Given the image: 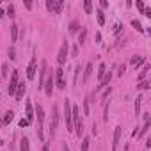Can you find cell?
<instances>
[{
	"mask_svg": "<svg viewBox=\"0 0 151 151\" xmlns=\"http://www.w3.org/2000/svg\"><path fill=\"white\" fill-rule=\"evenodd\" d=\"M73 130H75V133H77V137L80 139V137H84V121L80 119L78 123H75L73 124Z\"/></svg>",
	"mask_w": 151,
	"mask_h": 151,
	"instance_id": "14",
	"label": "cell"
},
{
	"mask_svg": "<svg viewBox=\"0 0 151 151\" xmlns=\"http://www.w3.org/2000/svg\"><path fill=\"white\" fill-rule=\"evenodd\" d=\"M18 84H20V77H18V69H14L13 73H11V78H9V87H7V93L13 96L14 93H16V87H18Z\"/></svg>",
	"mask_w": 151,
	"mask_h": 151,
	"instance_id": "3",
	"label": "cell"
},
{
	"mask_svg": "<svg viewBox=\"0 0 151 151\" xmlns=\"http://www.w3.org/2000/svg\"><path fill=\"white\" fill-rule=\"evenodd\" d=\"M126 71V64L123 62V64H119V71H117V75H119V77H123V73Z\"/></svg>",
	"mask_w": 151,
	"mask_h": 151,
	"instance_id": "38",
	"label": "cell"
},
{
	"mask_svg": "<svg viewBox=\"0 0 151 151\" xmlns=\"http://www.w3.org/2000/svg\"><path fill=\"white\" fill-rule=\"evenodd\" d=\"M29 124H30V123H29L27 119H20V128H27Z\"/></svg>",
	"mask_w": 151,
	"mask_h": 151,
	"instance_id": "40",
	"label": "cell"
},
{
	"mask_svg": "<svg viewBox=\"0 0 151 151\" xmlns=\"http://www.w3.org/2000/svg\"><path fill=\"white\" fill-rule=\"evenodd\" d=\"M36 71H37V59L32 57V60L29 62V68H27V78L29 80H34L36 78Z\"/></svg>",
	"mask_w": 151,
	"mask_h": 151,
	"instance_id": "6",
	"label": "cell"
},
{
	"mask_svg": "<svg viewBox=\"0 0 151 151\" xmlns=\"http://www.w3.org/2000/svg\"><path fill=\"white\" fill-rule=\"evenodd\" d=\"M149 124H151V121L147 119V121H144V126L139 130V133H137V137H144L146 133H147V130H149Z\"/></svg>",
	"mask_w": 151,
	"mask_h": 151,
	"instance_id": "20",
	"label": "cell"
},
{
	"mask_svg": "<svg viewBox=\"0 0 151 151\" xmlns=\"http://www.w3.org/2000/svg\"><path fill=\"white\" fill-rule=\"evenodd\" d=\"M25 91H27V84H25V82H20V84H18V87H16V93H14V96H16V101H20V100L23 98Z\"/></svg>",
	"mask_w": 151,
	"mask_h": 151,
	"instance_id": "11",
	"label": "cell"
},
{
	"mask_svg": "<svg viewBox=\"0 0 151 151\" xmlns=\"http://www.w3.org/2000/svg\"><path fill=\"white\" fill-rule=\"evenodd\" d=\"M86 39H87V30H86V29H82V30H80V34H78V45H84V43H86Z\"/></svg>",
	"mask_w": 151,
	"mask_h": 151,
	"instance_id": "25",
	"label": "cell"
},
{
	"mask_svg": "<svg viewBox=\"0 0 151 151\" xmlns=\"http://www.w3.org/2000/svg\"><path fill=\"white\" fill-rule=\"evenodd\" d=\"M144 16L151 18V7H144Z\"/></svg>",
	"mask_w": 151,
	"mask_h": 151,
	"instance_id": "43",
	"label": "cell"
},
{
	"mask_svg": "<svg viewBox=\"0 0 151 151\" xmlns=\"http://www.w3.org/2000/svg\"><path fill=\"white\" fill-rule=\"evenodd\" d=\"M91 73H93V64H91V62H87V64H86V68H84V82H87V80H89Z\"/></svg>",
	"mask_w": 151,
	"mask_h": 151,
	"instance_id": "15",
	"label": "cell"
},
{
	"mask_svg": "<svg viewBox=\"0 0 151 151\" xmlns=\"http://www.w3.org/2000/svg\"><path fill=\"white\" fill-rule=\"evenodd\" d=\"M55 4H57L55 0H46V9H48L50 13H53V11H55Z\"/></svg>",
	"mask_w": 151,
	"mask_h": 151,
	"instance_id": "33",
	"label": "cell"
},
{
	"mask_svg": "<svg viewBox=\"0 0 151 151\" xmlns=\"http://www.w3.org/2000/svg\"><path fill=\"white\" fill-rule=\"evenodd\" d=\"M123 151H130V144H124V147H123Z\"/></svg>",
	"mask_w": 151,
	"mask_h": 151,
	"instance_id": "47",
	"label": "cell"
},
{
	"mask_svg": "<svg viewBox=\"0 0 151 151\" xmlns=\"http://www.w3.org/2000/svg\"><path fill=\"white\" fill-rule=\"evenodd\" d=\"M140 101H142V96H139V98L135 100V116H137V117L140 116Z\"/></svg>",
	"mask_w": 151,
	"mask_h": 151,
	"instance_id": "31",
	"label": "cell"
},
{
	"mask_svg": "<svg viewBox=\"0 0 151 151\" xmlns=\"http://www.w3.org/2000/svg\"><path fill=\"white\" fill-rule=\"evenodd\" d=\"M7 75H9V64L4 62V66H2V77H7Z\"/></svg>",
	"mask_w": 151,
	"mask_h": 151,
	"instance_id": "37",
	"label": "cell"
},
{
	"mask_svg": "<svg viewBox=\"0 0 151 151\" xmlns=\"http://www.w3.org/2000/svg\"><path fill=\"white\" fill-rule=\"evenodd\" d=\"M64 119H66V130L73 132V121H71V101L69 98L64 100Z\"/></svg>",
	"mask_w": 151,
	"mask_h": 151,
	"instance_id": "2",
	"label": "cell"
},
{
	"mask_svg": "<svg viewBox=\"0 0 151 151\" xmlns=\"http://www.w3.org/2000/svg\"><path fill=\"white\" fill-rule=\"evenodd\" d=\"M55 84H57V87L60 89V91H64L66 89V80H64V69L62 68H57L55 69Z\"/></svg>",
	"mask_w": 151,
	"mask_h": 151,
	"instance_id": "5",
	"label": "cell"
},
{
	"mask_svg": "<svg viewBox=\"0 0 151 151\" xmlns=\"http://www.w3.org/2000/svg\"><path fill=\"white\" fill-rule=\"evenodd\" d=\"M0 146H2V140H0Z\"/></svg>",
	"mask_w": 151,
	"mask_h": 151,
	"instance_id": "51",
	"label": "cell"
},
{
	"mask_svg": "<svg viewBox=\"0 0 151 151\" xmlns=\"http://www.w3.org/2000/svg\"><path fill=\"white\" fill-rule=\"evenodd\" d=\"M34 116H37V126H43V121H45V110H43L41 105H36Z\"/></svg>",
	"mask_w": 151,
	"mask_h": 151,
	"instance_id": "12",
	"label": "cell"
},
{
	"mask_svg": "<svg viewBox=\"0 0 151 151\" xmlns=\"http://www.w3.org/2000/svg\"><path fill=\"white\" fill-rule=\"evenodd\" d=\"M62 7H64V2H62V0H59V2L55 4V11H53V13H57V14L62 13Z\"/></svg>",
	"mask_w": 151,
	"mask_h": 151,
	"instance_id": "36",
	"label": "cell"
},
{
	"mask_svg": "<svg viewBox=\"0 0 151 151\" xmlns=\"http://www.w3.org/2000/svg\"><path fill=\"white\" fill-rule=\"evenodd\" d=\"M25 7H27V9L32 7V2H30V0H25Z\"/></svg>",
	"mask_w": 151,
	"mask_h": 151,
	"instance_id": "45",
	"label": "cell"
},
{
	"mask_svg": "<svg viewBox=\"0 0 151 151\" xmlns=\"http://www.w3.org/2000/svg\"><path fill=\"white\" fill-rule=\"evenodd\" d=\"M0 126H2V119H0Z\"/></svg>",
	"mask_w": 151,
	"mask_h": 151,
	"instance_id": "50",
	"label": "cell"
},
{
	"mask_svg": "<svg viewBox=\"0 0 151 151\" xmlns=\"http://www.w3.org/2000/svg\"><path fill=\"white\" fill-rule=\"evenodd\" d=\"M14 119V112L13 110H7L6 114H4V119H2V124H9L11 121Z\"/></svg>",
	"mask_w": 151,
	"mask_h": 151,
	"instance_id": "17",
	"label": "cell"
},
{
	"mask_svg": "<svg viewBox=\"0 0 151 151\" xmlns=\"http://www.w3.org/2000/svg\"><path fill=\"white\" fill-rule=\"evenodd\" d=\"M144 62H146V59H144V57H137V55H135V57H132V60H130V64H132V66H135V68H139V66H140V64H144Z\"/></svg>",
	"mask_w": 151,
	"mask_h": 151,
	"instance_id": "19",
	"label": "cell"
},
{
	"mask_svg": "<svg viewBox=\"0 0 151 151\" xmlns=\"http://www.w3.org/2000/svg\"><path fill=\"white\" fill-rule=\"evenodd\" d=\"M46 71H48L46 62H43V64H41V73H39V86H37V89H43V86H45V80H46Z\"/></svg>",
	"mask_w": 151,
	"mask_h": 151,
	"instance_id": "10",
	"label": "cell"
},
{
	"mask_svg": "<svg viewBox=\"0 0 151 151\" xmlns=\"http://www.w3.org/2000/svg\"><path fill=\"white\" fill-rule=\"evenodd\" d=\"M110 80H112V73L109 71V73H105V77L101 78V82H100V86H98V89H96V93H98L100 89H103V87H107V86L110 84Z\"/></svg>",
	"mask_w": 151,
	"mask_h": 151,
	"instance_id": "13",
	"label": "cell"
},
{
	"mask_svg": "<svg viewBox=\"0 0 151 151\" xmlns=\"http://www.w3.org/2000/svg\"><path fill=\"white\" fill-rule=\"evenodd\" d=\"M149 87H151V84H149L147 80H142V82L137 84V89H139V91H146V89H149Z\"/></svg>",
	"mask_w": 151,
	"mask_h": 151,
	"instance_id": "26",
	"label": "cell"
},
{
	"mask_svg": "<svg viewBox=\"0 0 151 151\" xmlns=\"http://www.w3.org/2000/svg\"><path fill=\"white\" fill-rule=\"evenodd\" d=\"M96 18H98V23H100V25H105V14H103L101 9L96 11Z\"/></svg>",
	"mask_w": 151,
	"mask_h": 151,
	"instance_id": "27",
	"label": "cell"
},
{
	"mask_svg": "<svg viewBox=\"0 0 151 151\" xmlns=\"http://www.w3.org/2000/svg\"><path fill=\"white\" fill-rule=\"evenodd\" d=\"M57 126H59V107L53 105V107H52V121H50V142H52L53 137H55Z\"/></svg>",
	"mask_w": 151,
	"mask_h": 151,
	"instance_id": "1",
	"label": "cell"
},
{
	"mask_svg": "<svg viewBox=\"0 0 151 151\" xmlns=\"http://www.w3.org/2000/svg\"><path fill=\"white\" fill-rule=\"evenodd\" d=\"M121 135H123V126H116L114 137H112V151L117 149V146H119V142H121Z\"/></svg>",
	"mask_w": 151,
	"mask_h": 151,
	"instance_id": "8",
	"label": "cell"
},
{
	"mask_svg": "<svg viewBox=\"0 0 151 151\" xmlns=\"http://www.w3.org/2000/svg\"><path fill=\"white\" fill-rule=\"evenodd\" d=\"M53 86H55V80H53V75H48L46 77V80H45V93H46V96L48 98H52V94H53Z\"/></svg>",
	"mask_w": 151,
	"mask_h": 151,
	"instance_id": "7",
	"label": "cell"
},
{
	"mask_svg": "<svg viewBox=\"0 0 151 151\" xmlns=\"http://www.w3.org/2000/svg\"><path fill=\"white\" fill-rule=\"evenodd\" d=\"M62 151H69V147H68V146L64 144V146H62Z\"/></svg>",
	"mask_w": 151,
	"mask_h": 151,
	"instance_id": "49",
	"label": "cell"
},
{
	"mask_svg": "<svg viewBox=\"0 0 151 151\" xmlns=\"http://www.w3.org/2000/svg\"><path fill=\"white\" fill-rule=\"evenodd\" d=\"M4 16H6V11H4L2 7H0V18H4Z\"/></svg>",
	"mask_w": 151,
	"mask_h": 151,
	"instance_id": "46",
	"label": "cell"
},
{
	"mask_svg": "<svg viewBox=\"0 0 151 151\" xmlns=\"http://www.w3.org/2000/svg\"><path fill=\"white\" fill-rule=\"evenodd\" d=\"M80 71H84V66H82V64H77V68H75V77H73V84H77V82H78Z\"/></svg>",
	"mask_w": 151,
	"mask_h": 151,
	"instance_id": "22",
	"label": "cell"
},
{
	"mask_svg": "<svg viewBox=\"0 0 151 151\" xmlns=\"http://www.w3.org/2000/svg\"><path fill=\"white\" fill-rule=\"evenodd\" d=\"M7 55H9V60H16V50H14V46H9Z\"/></svg>",
	"mask_w": 151,
	"mask_h": 151,
	"instance_id": "34",
	"label": "cell"
},
{
	"mask_svg": "<svg viewBox=\"0 0 151 151\" xmlns=\"http://www.w3.org/2000/svg\"><path fill=\"white\" fill-rule=\"evenodd\" d=\"M137 9L140 13H144V2H140V0H137Z\"/></svg>",
	"mask_w": 151,
	"mask_h": 151,
	"instance_id": "42",
	"label": "cell"
},
{
	"mask_svg": "<svg viewBox=\"0 0 151 151\" xmlns=\"http://www.w3.org/2000/svg\"><path fill=\"white\" fill-rule=\"evenodd\" d=\"M9 30H11V41H13V43H16V41H18V25H16V23H13Z\"/></svg>",
	"mask_w": 151,
	"mask_h": 151,
	"instance_id": "16",
	"label": "cell"
},
{
	"mask_svg": "<svg viewBox=\"0 0 151 151\" xmlns=\"http://www.w3.org/2000/svg\"><path fill=\"white\" fill-rule=\"evenodd\" d=\"M78 29H82V27L78 25V22H77V20L69 23V34H77V32H78Z\"/></svg>",
	"mask_w": 151,
	"mask_h": 151,
	"instance_id": "24",
	"label": "cell"
},
{
	"mask_svg": "<svg viewBox=\"0 0 151 151\" xmlns=\"http://www.w3.org/2000/svg\"><path fill=\"white\" fill-rule=\"evenodd\" d=\"M91 96H87L86 100H84V116H89L91 114Z\"/></svg>",
	"mask_w": 151,
	"mask_h": 151,
	"instance_id": "23",
	"label": "cell"
},
{
	"mask_svg": "<svg viewBox=\"0 0 151 151\" xmlns=\"http://www.w3.org/2000/svg\"><path fill=\"white\" fill-rule=\"evenodd\" d=\"M105 73H107V68H105V64L101 62V64H100V68H98V73H96V78H98L100 82H101V78L105 77Z\"/></svg>",
	"mask_w": 151,
	"mask_h": 151,
	"instance_id": "21",
	"label": "cell"
},
{
	"mask_svg": "<svg viewBox=\"0 0 151 151\" xmlns=\"http://www.w3.org/2000/svg\"><path fill=\"white\" fill-rule=\"evenodd\" d=\"M110 91H112V89H110V87H109V89H107V91H105V93H103V100H105V98H109V94H110Z\"/></svg>",
	"mask_w": 151,
	"mask_h": 151,
	"instance_id": "44",
	"label": "cell"
},
{
	"mask_svg": "<svg viewBox=\"0 0 151 151\" xmlns=\"http://www.w3.org/2000/svg\"><path fill=\"white\" fill-rule=\"evenodd\" d=\"M132 27H135L139 32H144V29H142V25H140V22H139V20H132Z\"/></svg>",
	"mask_w": 151,
	"mask_h": 151,
	"instance_id": "35",
	"label": "cell"
},
{
	"mask_svg": "<svg viewBox=\"0 0 151 151\" xmlns=\"http://www.w3.org/2000/svg\"><path fill=\"white\" fill-rule=\"evenodd\" d=\"M77 55H78V45H75L71 48V57H77Z\"/></svg>",
	"mask_w": 151,
	"mask_h": 151,
	"instance_id": "39",
	"label": "cell"
},
{
	"mask_svg": "<svg viewBox=\"0 0 151 151\" xmlns=\"http://www.w3.org/2000/svg\"><path fill=\"white\" fill-rule=\"evenodd\" d=\"M6 14H9V18H14V16H16V7H14L13 4H9V7H7Z\"/></svg>",
	"mask_w": 151,
	"mask_h": 151,
	"instance_id": "30",
	"label": "cell"
},
{
	"mask_svg": "<svg viewBox=\"0 0 151 151\" xmlns=\"http://www.w3.org/2000/svg\"><path fill=\"white\" fill-rule=\"evenodd\" d=\"M25 119H27L29 123L34 121V107H32V101H30V100L25 101Z\"/></svg>",
	"mask_w": 151,
	"mask_h": 151,
	"instance_id": "9",
	"label": "cell"
},
{
	"mask_svg": "<svg viewBox=\"0 0 151 151\" xmlns=\"http://www.w3.org/2000/svg\"><path fill=\"white\" fill-rule=\"evenodd\" d=\"M68 53H69V45H68V43H62V46H60V50H59V53H57V62H59V66L66 64Z\"/></svg>",
	"mask_w": 151,
	"mask_h": 151,
	"instance_id": "4",
	"label": "cell"
},
{
	"mask_svg": "<svg viewBox=\"0 0 151 151\" xmlns=\"http://www.w3.org/2000/svg\"><path fill=\"white\" fill-rule=\"evenodd\" d=\"M147 71H149V64L146 62V64H144V69H142V71H140V75H139V82H142V80H144V77L147 75Z\"/></svg>",
	"mask_w": 151,
	"mask_h": 151,
	"instance_id": "28",
	"label": "cell"
},
{
	"mask_svg": "<svg viewBox=\"0 0 151 151\" xmlns=\"http://www.w3.org/2000/svg\"><path fill=\"white\" fill-rule=\"evenodd\" d=\"M84 9H86L87 14H93V2H91V0H86V2H84Z\"/></svg>",
	"mask_w": 151,
	"mask_h": 151,
	"instance_id": "29",
	"label": "cell"
},
{
	"mask_svg": "<svg viewBox=\"0 0 151 151\" xmlns=\"http://www.w3.org/2000/svg\"><path fill=\"white\" fill-rule=\"evenodd\" d=\"M89 144H91V139L89 137H84L82 139V151H89Z\"/></svg>",
	"mask_w": 151,
	"mask_h": 151,
	"instance_id": "32",
	"label": "cell"
},
{
	"mask_svg": "<svg viewBox=\"0 0 151 151\" xmlns=\"http://www.w3.org/2000/svg\"><path fill=\"white\" fill-rule=\"evenodd\" d=\"M109 7V2H107V0H101V2H100V9L103 11V9H107Z\"/></svg>",
	"mask_w": 151,
	"mask_h": 151,
	"instance_id": "41",
	"label": "cell"
},
{
	"mask_svg": "<svg viewBox=\"0 0 151 151\" xmlns=\"http://www.w3.org/2000/svg\"><path fill=\"white\" fill-rule=\"evenodd\" d=\"M43 151H50V147H48V144H45V146H43Z\"/></svg>",
	"mask_w": 151,
	"mask_h": 151,
	"instance_id": "48",
	"label": "cell"
},
{
	"mask_svg": "<svg viewBox=\"0 0 151 151\" xmlns=\"http://www.w3.org/2000/svg\"><path fill=\"white\" fill-rule=\"evenodd\" d=\"M0 84H2V78H0Z\"/></svg>",
	"mask_w": 151,
	"mask_h": 151,
	"instance_id": "52",
	"label": "cell"
},
{
	"mask_svg": "<svg viewBox=\"0 0 151 151\" xmlns=\"http://www.w3.org/2000/svg\"><path fill=\"white\" fill-rule=\"evenodd\" d=\"M20 151H30V142H29L27 137H23L20 140Z\"/></svg>",
	"mask_w": 151,
	"mask_h": 151,
	"instance_id": "18",
	"label": "cell"
}]
</instances>
